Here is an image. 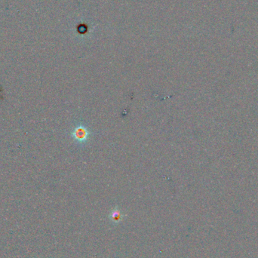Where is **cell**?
<instances>
[{
  "mask_svg": "<svg viewBox=\"0 0 258 258\" xmlns=\"http://www.w3.org/2000/svg\"><path fill=\"white\" fill-rule=\"evenodd\" d=\"M92 131L83 124L77 125L71 132V137L75 141L81 145L86 143L90 138Z\"/></svg>",
  "mask_w": 258,
  "mask_h": 258,
  "instance_id": "1",
  "label": "cell"
},
{
  "mask_svg": "<svg viewBox=\"0 0 258 258\" xmlns=\"http://www.w3.org/2000/svg\"><path fill=\"white\" fill-rule=\"evenodd\" d=\"M111 218L114 221H119L122 218V214H121L120 211L118 210V209H115L113 210L112 214H111Z\"/></svg>",
  "mask_w": 258,
  "mask_h": 258,
  "instance_id": "2",
  "label": "cell"
}]
</instances>
